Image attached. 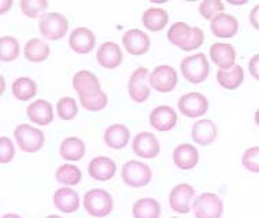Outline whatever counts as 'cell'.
I'll return each instance as SVG.
<instances>
[{"label": "cell", "instance_id": "obj_1", "mask_svg": "<svg viewBox=\"0 0 259 218\" xmlns=\"http://www.w3.org/2000/svg\"><path fill=\"white\" fill-rule=\"evenodd\" d=\"M72 88L79 96L82 107L88 111H101L107 105V94L101 90L99 78L94 75L93 72L86 71V70L76 72L72 78Z\"/></svg>", "mask_w": 259, "mask_h": 218}, {"label": "cell", "instance_id": "obj_2", "mask_svg": "<svg viewBox=\"0 0 259 218\" xmlns=\"http://www.w3.org/2000/svg\"><path fill=\"white\" fill-rule=\"evenodd\" d=\"M166 37L170 44L176 45L178 48L183 49L186 52L199 48L205 41V34L202 29L197 26H188L186 22L174 23L168 30Z\"/></svg>", "mask_w": 259, "mask_h": 218}, {"label": "cell", "instance_id": "obj_3", "mask_svg": "<svg viewBox=\"0 0 259 218\" xmlns=\"http://www.w3.org/2000/svg\"><path fill=\"white\" fill-rule=\"evenodd\" d=\"M83 207L93 217H107L113 209V199L103 188H93L83 196Z\"/></svg>", "mask_w": 259, "mask_h": 218}, {"label": "cell", "instance_id": "obj_4", "mask_svg": "<svg viewBox=\"0 0 259 218\" xmlns=\"http://www.w3.org/2000/svg\"><path fill=\"white\" fill-rule=\"evenodd\" d=\"M180 70L188 82L201 83V82L206 80V78L209 75V62H207L205 54L199 52L197 55L186 56L180 63Z\"/></svg>", "mask_w": 259, "mask_h": 218}, {"label": "cell", "instance_id": "obj_5", "mask_svg": "<svg viewBox=\"0 0 259 218\" xmlns=\"http://www.w3.org/2000/svg\"><path fill=\"white\" fill-rule=\"evenodd\" d=\"M38 29L44 38L51 41L60 40L68 30L67 18L59 13H45L40 19Z\"/></svg>", "mask_w": 259, "mask_h": 218}, {"label": "cell", "instance_id": "obj_6", "mask_svg": "<svg viewBox=\"0 0 259 218\" xmlns=\"http://www.w3.org/2000/svg\"><path fill=\"white\" fill-rule=\"evenodd\" d=\"M121 179L130 187H145L152 180V169L141 161H127L121 169Z\"/></svg>", "mask_w": 259, "mask_h": 218}, {"label": "cell", "instance_id": "obj_7", "mask_svg": "<svg viewBox=\"0 0 259 218\" xmlns=\"http://www.w3.org/2000/svg\"><path fill=\"white\" fill-rule=\"evenodd\" d=\"M192 209H194L195 218H221L224 203L217 194L203 192L195 198Z\"/></svg>", "mask_w": 259, "mask_h": 218}, {"label": "cell", "instance_id": "obj_8", "mask_svg": "<svg viewBox=\"0 0 259 218\" xmlns=\"http://www.w3.org/2000/svg\"><path fill=\"white\" fill-rule=\"evenodd\" d=\"M14 138L18 142L19 149L25 153H34L44 146V134L29 124H19L14 129Z\"/></svg>", "mask_w": 259, "mask_h": 218}, {"label": "cell", "instance_id": "obj_9", "mask_svg": "<svg viewBox=\"0 0 259 218\" xmlns=\"http://www.w3.org/2000/svg\"><path fill=\"white\" fill-rule=\"evenodd\" d=\"M150 75L146 67H138L128 79V94L135 103H145L150 96Z\"/></svg>", "mask_w": 259, "mask_h": 218}, {"label": "cell", "instance_id": "obj_10", "mask_svg": "<svg viewBox=\"0 0 259 218\" xmlns=\"http://www.w3.org/2000/svg\"><path fill=\"white\" fill-rule=\"evenodd\" d=\"M179 111L187 117H201L209 109V101L203 94L198 92H191L182 96L178 101Z\"/></svg>", "mask_w": 259, "mask_h": 218}, {"label": "cell", "instance_id": "obj_11", "mask_svg": "<svg viewBox=\"0 0 259 218\" xmlns=\"http://www.w3.org/2000/svg\"><path fill=\"white\" fill-rule=\"evenodd\" d=\"M176 83H178V74L174 67L162 64L156 67L150 74V88L161 93L172 92Z\"/></svg>", "mask_w": 259, "mask_h": 218}, {"label": "cell", "instance_id": "obj_12", "mask_svg": "<svg viewBox=\"0 0 259 218\" xmlns=\"http://www.w3.org/2000/svg\"><path fill=\"white\" fill-rule=\"evenodd\" d=\"M194 196H195V190L190 184L182 183V184L175 186L169 194L170 209L175 210L176 213L187 214L191 210Z\"/></svg>", "mask_w": 259, "mask_h": 218}, {"label": "cell", "instance_id": "obj_13", "mask_svg": "<svg viewBox=\"0 0 259 218\" xmlns=\"http://www.w3.org/2000/svg\"><path fill=\"white\" fill-rule=\"evenodd\" d=\"M121 41H123L125 51L134 56L145 55L150 48V38L146 33H143L139 29H131L125 31Z\"/></svg>", "mask_w": 259, "mask_h": 218}, {"label": "cell", "instance_id": "obj_14", "mask_svg": "<svg viewBox=\"0 0 259 218\" xmlns=\"http://www.w3.org/2000/svg\"><path fill=\"white\" fill-rule=\"evenodd\" d=\"M133 150L142 158H154L160 153V142L152 133H139L133 142Z\"/></svg>", "mask_w": 259, "mask_h": 218}, {"label": "cell", "instance_id": "obj_15", "mask_svg": "<svg viewBox=\"0 0 259 218\" xmlns=\"http://www.w3.org/2000/svg\"><path fill=\"white\" fill-rule=\"evenodd\" d=\"M70 48L79 55H86L92 52L96 45V36L88 27H76L72 30L68 38Z\"/></svg>", "mask_w": 259, "mask_h": 218}, {"label": "cell", "instance_id": "obj_16", "mask_svg": "<svg viewBox=\"0 0 259 218\" xmlns=\"http://www.w3.org/2000/svg\"><path fill=\"white\" fill-rule=\"evenodd\" d=\"M149 120L153 128H156L157 131H169L176 125L178 115L169 105H160L153 109Z\"/></svg>", "mask_w": 259, "mask_h": 218}, {"label": "cell", "instance_id": "obj_17", "mask_svg": "<svg viewBox=\"0 0 259 218\" xmlns=\"http://www.w3.org/2000/svg\"><path fill=\"white\" fill-rule=\"evenodd\" d=\"M209 54L214 64L220 67V70H229L235 66L236 51L231 44L225 42H214L209 49Z\"/></svg>", "mask_w": 259, "mask_h": 218}, {"label": "cell", "instance_id": "obj_18", "mask_svg": "<svg viewBox=\"0 0 259 218\" xmlns=\"http://www.w3.org/2000/svg\"><path fill=\"white\" fill-rule=\"evenodd\" d=\"M89 175L99 182L111 180L116 175V162L109 157H94L89 164Z\"/></svg>", "mask_w": 259, "mask_h": 218}, {"label": "cell", "instance_id": "obj_19", "mask_svg": "<svg viewBox=\"0 0 259 218\" xmlns=\"http://www.w3.org/2000/svg\"><path fill=\"white\" fill-rule=\"evenodd\" d=\"M175 165L179 169H192L195 168L199 161V153H198L197 147L192 146L190 143H182L176 147L172 154Z\"/></svg>", "mask_w": 259, "mask_h": 218}, {"label": "cell", "instance_id": "obj_20", "mask_svg": "<svg viewBox=\"0 0 259 218\" xmlns=\"http://www.w3.org/2000/svg\"><path fill=\"white\" fill-rule=\"evenodd\" d=\"M121 60H123V54L120 47L113 41L104 42L97 51V62L104 68H109V70L116 68L120 66Z\"/></svg>", "mask_w": 259, "mask_h": 218}, {"label": "cell", "instance_id": "obj_21", "mask_svg": "<svg viewBox=\"0 0 259 218\" xmlns=\"http://www.w3.org/2000/svg\"><path fill=\"white\" fill-rule=\"evenodd\" d=\"M210 30L213 34L220 38H231L239 30V22L237 19L231 14H220L217 15L211 23H210Z\"/></svg>", "mask_w": 259, "mask_h": 218}, {"label": "cell", "instance_id": "obj_22", "mask_svg": "<svg viewBox=\"0 0 259 218\" xmlns=\"http://www.w3.org/2000/svg\"><path fill=\"white\" fill-rule=\"evenodd\" d=\"M27 117L29 120L38 125H47L54 120V109L50 101L47 100H36L27 107Z\"/></svg>", "mask_w": 259, "mask_h": 218}, {"label": "cell", "instance_id": "obj_23", "mask_svg": "<svg viewBox=\"0 0 259 218\" xmlns=\"http://www.w3.org/2000/svg\"><path fill=\"white\" fill-rule=\"evenodd\" d=\"M54 203L62 213H74L79 209V195L72 188L62 187L55 192Z\"/></svg>", "mask_w": 259, "mask_h": 218}, {"label": "cell", "instance_id": "obj_24", "mask_svg": "<svg viewBox=\"0 0 259 218\" xmlns=\"http://www.w3.org/2000/svg\"><path fill=\"white\" fill-rule=\"evenodd\" d=\"M191 138L198 145L207 146L211 142H214V139L217 138V127L210 119L198 120L192 125Z\"/></svg>", "mask_w": 259, "mask_h": 218}, {"label": "cell", "instance_id": "obj_25", "mask_svg": "<svg viewBox=\"0 0 259 218\" xmlns=\"http://www.w3.org/2000/svg\"><path fill=\"white\" fill-rule=\"evenodd\" d=\"M104 142L112 149H123L130 142V131L124 124H112L104 133Z\"/></svg>", "mask_w": 259, "mask_h": 218}, {"label": "cell", "instance_id": "obj_26", "mask_svg": "<svg viewBox=\"0 0 259 218\" xmlns=\"http://www.w3.org/2000/svg\"><path fill=\"white\" fill-rule=\"evenodd\" d=\"M168 13L160 7H152L148 9L142 15L143 26L150 31H160L166 26L168 23Z\"/></svg>", "mask_w": 259, "mask_h": 218}, {"label": "cell", "instance_id": "obj_27", "mask_svg": "<svg viewBox=\"0 0 259 218\" xmlns=\"http://www.w3.org/2000/svg\"><path fill=\"white\" fill-rule=\"evenodd\" d=\"M217 80L223 88L228 90H235L243 83L244 80V70L239 64H235L229 70H219Z\"/></svg>", "mask_w": 259, "mask_h": 218}, {"label": "cell", "instance_id": "obj_28", "mask_svg": "<svg viewBox=\"0 0 259 218\" xmlns=\"http://www.w3.org/2000/svg\"><path fill=\"white\" fill-rule=\"evenodd\" d=\"M60 156L67 161H79L85 156V143L76 137H68L60 145Z\"/></svg>", "mask_w": 259, "mask_h": 218}, {"label": "cell", "instance_id": "obj_29", "mask_svg": "<svg viewBox=\"0 0 259 218\" xmlns=\"http://www.w3.org/2000/svg\"><path fill=\"white\" fill-rule=\"evenodd\" d=\"M51 52L50 45L40 38H31L25 45V58L29 62L40 63L48 59Z\"/></svg>", "mask_w": 259, "mask_h": 218}, {"label": "cell", "instance_id": "obj_30", "mask_svg": "<svg viewBox=\"0 0 259 218\" xmlns=\"http://www.w3.org/2000/svg\"><path fill=\"white\" fill-rule=\"evenodd\" d=\"M161 206L153 198H142L133 206L134 218H160Z\"/></svg>", "mask_w": 259, "mask_h": 218}, {"label": "cell", "instance_id": "obj_31", "mask_svg": "<svg viewBox=\"0 0 259 218\" xmlns=\"http://www.w3.org/2000/svg\"><path fill=\"white\" fill-rule=\"evenodd\" d=\"M14 97L18 98L21 101H29L37 93V83L31 78L27 76H21L18 79H15L11 86Z\"/></svg>", "mask_w": 259, "mask_h": 218}, {"label": "cell", "instance_id": "obj_32", "mask_svg": "<svg viewBox=\"0 0 259 218\" xmlns=\"http://www.w3.org/2000/svg\"><path fill=\"white\" fill-rule=\"evenodd\" d=\"M56 180L63 186H76L82 180V172L76 165L64 164L56 170Z\"/></svg>", "mask_w": 259, "mask_h": 218}, {"label": "cell", "instance_id": "obj_33", "mask_svg": "<svg viewBox=\"0 0 259 218\" xmlns=\"http://www.w3.org/2000/svg\"><path fill=\"white\" fill-rule=\"evenodd\" d=\"M19 56V44L17 38L3 36L0 38V59L2 62H13Z\"/></svg>", "mask_w": 259, "mask_h": 218}, {"label": "cell", "instance_id": "obj_34", "mask_svg": "<svg viewBox=\"0 0 259 218\" xmlns=\"http://www.w3.org/2000/svg\"><path fill=\"white\" fill-rule=\"evenodd\" d=\"M56 109H58V115L63 120H72L78 113L76 101L71 97L60 98L56 105Z\"/></svg>", "mask_w": 259, "mask_h": 218}, {"label": "cell", "instance_id": "obj_35", "mask_svg": "<svg viewBox=\"0 0 259 218\" xmlns=\"http://www.w3.org/2000/svg\"><path fill=\"white\" fill-rule=\"evenodd\" d=\"M19 6H21V10L26 17L37 18L48 7V2L47 0H22Z\"/></svg>", "mask_w": 259, "mask_h": 218}, {"label": "cell", "instance_id": "obj_36", "mask_svg": "<svg viewBox=\"0 0 259 218\" xmlns=\"http://www.w3.org/2000/svg\"><path fill=\"white\" fill-rule=\"evenodd\" d=\"M224 9H225V6L220 0H205L199 5L201 15L205 19H210V21H213L217 15L223 14Z\"/></svg>", "mask_w": 259, "mask_h": 218}, {"label": "cell", "instance_id": "obj_37", "mask_svg": "<svg viewBox=\"0 0 259 218\" xmlns=\"http://www.w3.org/2000/svg\"><path fill=\"white\" fill-rule=\"evenodd\" d=\"M241 164L252 173H259V146L247 149L241 157Z\"/></svg>", "mask_w": 259, "mask_h": 218}, {"label": "cell", "instance_id": "obj_38", "mask_svg": "<svg viewBox=\"0 0 259 218\" xmlns=\"http://www.w3.org/2000/svg\"><path fill=\"white\" fill-rule=\"evenodd\" d=\"M14 154H15V149H14L11 139L7 137H2L0 138V161H2V164H9L14 158Z\"/></svg>", "mask_w": 259, "mask_h": 218}, {"label": "cell", "instance_id": "obj_39", "mask_svg": "<svg viewBox=\"0 0 259 218\" xmlns=\"http://www.w3.org/2000/svg\"><path fill=\"white\" fill-rule=\"evenodd\" d=\"M248 70H250L251 75L254 76L255 79L259 80V54L254 55V56L250 59V63H248Z\"/></svg>", "mask_w": 259, "mask_h": 218}, {"label": "cell", "instance_id": "obj_40", "mask_svg": "<svg viewBox=\"0 0 259 218\" xmlns=\"http://www.w3.org/2000/svg\"><path fill=\"white\" fill-rule=\"evenodd\" d=\"M250 22L256 30H259V5L254 6L250 11Z\"/></svg>", "mask_w": 259, "mask_h": 218}, {"label": "cell", "instance_id": "obj_41", "mask_svg": "<svg viewBox=\"0 0 259 218\" xmlns=\"http://www.w3.org/2000/svg\"><path fill=\"white\" fill-rule=\"evenodd\" d=\"M11 5H13V2H11V0H9L7 3H6L5 0H3V2H2V9H0V13L5 14L6 11H7V10H9L10 7H11Z\"/></svg>", "mask_w": 259, "mask_h": 218}, {"label": "cell", "instance_id": "obj_42", "mask_svg": "<svg viewBox=\"0 0 259 218\" xmlns=\"http://www.w3.org/2000/svg\"><path fill=\"white\" fill-rule=\"evenodd\" d=\"M2 218H22L21 215L18 214H14V213H9V214H5Z\"/></svg>", "mask_w": 259, "mask_h": 218}, {"label": "cell", "instance_id": "obj_43", "mask_svg": "<svg viewBox=\"0 0 259 218\" xmlns=\"http://www.w3.org/2000/svg\"><path fill=\"white\" fill-rule=\"evenodd\" d=\"M255 123H256V124H258V127H259V109L255 112Z\"/></svg>", "mask_w": 259, "mask_h": 218}, {"label": "cell", "instance_id": "obj_44", "mask_svg": "<svg viewBox=\"0 0 259 218\" xmlns=\"http://www.w3.org/2000/svg\"><path fill=\"white\" fill-rule=\"evenodd\" d=\"M47 218H62L60 215H58V214H51V215H48Z\"/></svg>", "mask_w": 259, "mask_h": 218}, {"label": "cell", "instance_id": "obj_45", "mask_svg": "<svg viewBox=\"0 0 259 218\" xmlns=\"http://www.w3.org/2000/svg\"><path fill=\"white\" fill-rule=\"evenodd\" d=\"M170 218H179V217H170Z\"/></svg>", "mask_w": 259, "mask_h": 218}]
</instances>
